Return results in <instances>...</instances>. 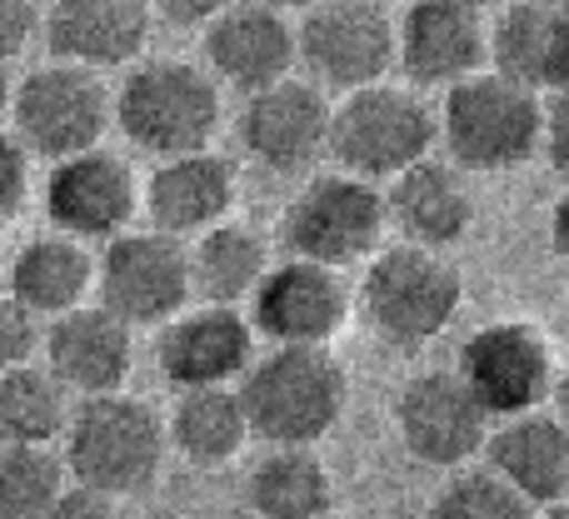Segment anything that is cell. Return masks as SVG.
<instances>
[{
    "label": "cell",
    "instance_id": "cell-1",
    "mask_svg": "<svg viewBox=\"0 0 569 519\" xmlns=\"http://www.w3.org/2000/svg\"><path fill=\"white\" fill-rule=\"evenodd\" d=\"M240 405L250 440L260 445H320L350 405V375L330 345H270L240 375Z\"/></svg>",
    "mask_w": 569,
    "mask_h": 519
},
{
    "label": "cell",
    "instance_id": "cell-2",
    "mask_svg": "<svg viewBox=\"0 0 569 519\" xmlns=\"http://www.w3.org/2000/svg\"><path fill=\"white\" fill-rule=\"evenodd\" d=\"M66 475L86 490H100L110 500H130V495L156 490L160 470H166V420L150 410L146 400L116 390L80 400L66 425Z\"/></svg>",
    "mask_w": 569,
    "mask_h": 519
},
{
    "label": "cell",
    "instance_id": "cell-3",
    "mask_svg": "<svg viewBox=\"0 0 569 519\" xmlns=\"http://www.w3.org/2000/svg\"><path fill=\"white\" fill-rule=\"evenodd\" d=\"M435 130L450 150V166L465 176H505L540 156L545 100L495 70H475L470 80L445 90Z\"/></svg>",
    "mask_w": 569,
    "mask_h": 519
},
{
    "label": "cell",
    "instance_id": "cell-4",
    "mask_svg": "<svg viewBox=\"0 0 569 519\" xmlns=\"http://www.w3.org/2000/svg\"><path fill=\"white\" fill-rule=\"evenodd\" d=\"M110 120L146 156H190L206 150L220 130V86L196 60H140L110 96Z\"/></svg>",
    "mask_w": 569,
    "mask_h": 519
},
{
    "label": "cell",
    "instance_id": "cell-5",
    "mask_svg": "<svg viewBox=\"0 0 569 519\" xmlns=\"http://www.w3.org/2000/svg\"><path fill=\"white\" fill-rule=\"evenodd\" d=\"M465 305V280L445 250L380 246L365 260L360 310L390 350H425L455 325Z\"/></svg>",
    "mask_w": 569,
    "mask_h": 519
},
{
    "label": "cell",
    "instance_id": "cell-6",
    "mask_svg": "<svg viewBox=\"0 0 569 519\" xmlns=\"http://www.w3.org/2000/svg\"><path fill=\"white\" fill-rule=\"evenodd\" d=\"M440 130H435V110L425 106L415 90L405 86H365L340 96L330 106V146L325 156L340 160L345 176L355 180H395L410 166H420L435 150Z\"/></svg>",
    "mask_w": 569,
    "mask_h": 519
},
{
    "label": "cell",
    "instance_id": "cell-7",
    "mask_svg": "<svg viewBox=\"0 0 569 519\" xmlns=\"http://www.w3.org/2000/svg\"><path fill=\"white\" fill-rule=\"evenodd\" d=\"M385 190L370 180H355L345 170L330 176H310L290 196L280 216V240L295 260H315L330 270H350L365 265L385 246Z\"/></svg>",
    "mask_w": 569,
    "mask_h": 519
},
{
    "label": "cell",
    "instance_id": "cell-8",
    "mask_svg": "<svg viewBox=\"0 0 569 519\" xmlns=\"http://www.w3.org/2000/svg\"><path fill=\"white\" fill-rule=\"evenodd\" d=\"M10 120L26 156L66 160L96 150L110 130V90L96 70L50 60L36 66L20 86H10Z\"/></svg>",
    "mask_w": 569,
    "mask_h": 519
},
{
    "label": "cell",
    "instance_id": "cell-9",
    "mask_svg": "<svg viewBox=\"0 0 569 519\" xmlns=\"http://www.w3.org/2000/svg\"><path fill=\"white\" fill-rule=\"evenodd\" d=\"M295 66L320 90L380 86L395 66V20L380 0H320L295 26Z\"/></svg>",
    "mask_w": 569,
    "mask_h": 519
},
{
    "label": "cell",
    "instance_id": "cell-10",
    "mask_svg": "<svg viewBox=\"0 0 569 519\" xmlns=\"http://www.w3.org/2000/svg\"><path fill=\"white\" fill-rule=\"evenodd\" d=\"M190 295V250L166 230H120L96 260V305H106L130 330L176 320Z\"/></svg>",
    "mask_w": 569,
    "mask_h": 519
},
{
    "label": "cell",
    "instance_id": "cell-11",
    "mask_svg": "<svg viewBox=\"0 0 569 519\" xmlns=\"http://www.w3.org/2000/svg\"><path fill=\"white\" fill-rule=\"evenodd\" d=\"M455 375L490 420H510V415L545 410L560 360H555V345L540 325L490 320L460 345V370Z\"/></svg>",
    "mask_w": 569,
    "mask_h": 519
},
{
    "label": "cell",
    "instance_id": "cell-12",
    "mask_svg": "<svg viewBox=\"0 0 569 519\" xmlns=\"http://www.w3.org/2000/svg\"><path fill=\"white\" fill-rule=\"evenodd\" d=\"M395 430L415 465L465 470L470 460H480L495 420L480 410V400L465 390L455 370H425L395 400Z\"/></svg>",
    "mask_w": 569,
    "mask_h": 519
},
{
    "label": "cell",
    "instance_id": "cell-13",
    "mask_svg": "<svg viewBox=\"0 0 569 519\" xmlns=\"http://www.w3.org/2000/svg\"><path fill=\"white\" fill-rule=\"evenodd\" d=\"M250 330L266 335L270 345H330L350 325L355 295L345 270L315 260H280L260 275L250 295Z\"/></svg>",
    "mask_w": 569,
    "mask_h": 519
},
{
    "label": "cell",
    "instance_id": "cell-14",
    "mask_svg": "<svg viewBox=\"0 0 569 519\" xmlns=\"http://www.w3.org/2000/svg\"><path fill=\"white\" fill-rule=\"evenodd\" d=\"M40 200H46L50 230L90 246V240H116L120 230H130V220L140 216V180L116 150L96 146L56 160Z\"/></svg>",
    "mask_w": 569,
    "mask_h": 519
},
{
    "label": "cell",
    "instance_id": "cell-15",
    "mask_svg": "<svg viewBox=\"0 0 569 519\" xmlns=\"http://www.w3.org/2000/svg\"><path fill=\"white\" fill-rule=\"evenodd\" d=\"M236 136L256 166L276 170V176H310L330 146V100L310 80L284 76L246 96Z\"/></svg>",
    "mask_w": 569,
    "mask_h": 519
},
{
    "label": "cell",
    "instance_id": "cell-16",
    "mask_svg": "<svg viewBox=\"0 0 569 519\" xmlns=\"http://www.w3.org/2000/svg\"><path fill=\"white\" fill-rule=\"evenodd\" d=\"M490 60V26L470 0H410L395 20V66L415 86H460Z\"/></svg>",
    "mask_w": 569,
    "mask_h": 519
},
{
    "label": "cell",
    "instance_id": "cell-17",
    "mask_svg": "<svg viewBox=\"0 0 569 519\" xmlns=\"http://www.w3.org/2000/svg\"><path fill=\"white\" fill-rule=\"evenodd\" d=\"M256 360V330L236 305H186L160 325L156 365L176 390L236 385Z\"/></svg>",
    "mask_w": 569,
    "mask_h": 519
},
{
    "label": "cell",
    "instance_id": "cell-18",
    "mask_svg": "<svg viewBox=\"0 0 569 519\" xmlns=\"http://www.w3.org/2000/svg\"><path fill=\"white\" fill-rule=\"evenodd\" d=\"M40 350H46V370L76 400H96V395L126 390L130 365H136V330L116 320L106 305H76L46 320Z\"/></svg>",
    "mask_w": 569,
    "mask_h": 519
},
{
    "label": "cell",
    "instance_id": "cell-19",
    "mask_svg": "<svg viewBox=\"0 0 569 519\" xmlns=\"http://www.w3.org/2000/svg\"><path fill=\"white\" fill-rule=\"evenodd\" d=\"M240 200V166L220 150H190L156 166V176L140 190V206L150 216V230H166L176 240H196L210 226L230 220Z\"/></svg>",
    "mask_w": 569,
    "mask_h": 519
},
{
    "label": "cell",
    "instance_id": "cell-20",
    "mask_svg": "<svg viewBox=\"0 0 569 519\" xmlns=\"http://www.w3.org/2000/svg\"><path fill=\"white\" fill-rule=\"evenodd\" d=\"M206 70L240 96L276 86L295 70V26L266 0H236L206 26Z\"/></svg>",
    "mask_w": 569,
    "mask_h": 519
},
{
    "label": "cell",
    "instance_id": "cell-21",
    "mask_svg": "<svg viewBox=\"0 0 569 519\" xmlns=\"http://www.w3.org/2000/svg\"><path fill=\"white\" fill-rule=\"evenodd\" d=\"M40 30L56 60L100 76V70L140 60L150 40V6L146 0H50Z\"/></svg>",
    "mask_w": 569,
    "mask_h": 519
},
{
    "label": "cell",
    "instance_id": "cell-22",
    "mask_svg": "<svg viewBox=\"0 0 569 519\" xmlns=\"http://www.w3.org/2000/svg\"><path fill=\"white\" fill-rule=\"evenodd\" d=\"M385 216L390 230H400L405 246L420 250H450L470 236L475 226V196L465 186V170L450 160L425 156L385 190Z\"/></svg>",
    "mask_w": 569,
    "mask_h": 519
},
{
    "label": "cell",
    "instance_id": "cell-23",
    "mask_svg": "<svg viewBox=\"0 0 569 519\" xmlns=\"http://www.w3.org/2000/svg\"><path fill=\"white\" fill-rule=\"evenodd\" d=\"M490 66L530 96H555L569 86V10L560 0L505 6L490 26Z\"/></svg>",
    "mask_w": 569,
    "mask_h": 519
},
{
    "label": "cell",
    "instance_id": "cell-24",
    "mask_svg": "<svg viewBox=\"0 0 569 519\" xmlns=\"http://www.w3.org/2000/svg\"><path fill=\"white\" fill-rule=\"evenodd\" d=\"M485 465L510 485L515 495L540 510V505L569 500V430L550 410L510 415L495 420L490 440H485Z\"/></svg>",
    "mask_w": 569,
    "mask_h": 519
},
{
    "label": "cell",
    "instance_id": "cell-25",
    "mask_svg": "<svg viewBox=\"0 0 569 519\" xmlns=\"http://www.w3.org/2000/svg\"><path fill=\"white\" fill-rule=\"evenodd\" d=\"M6 285H10V300H20L36 320H56V315L90 300V290H96V256L80 240L50 230V236H36L16 250Z\"/></svg>",
    "mask_w": 569,
    "mask_h": 519
},
{
    "label": "cell",
    "instance_id": "cell-26",
    "mask_svg": "<svg viewBox=\"0 0 569 519\" xmlns=\"http://www.w3.org/2000/svg\"><path fill=\"white\" fill-rule=\"evenodd\" d=\"M256 519H325L335 505V475L315 445H270L246 475Z\"/></svg>",
    "mask_w": 569,
    "mask_h": 519
},
{
    "label": "cell",
    "instance_id": "cell-27",
    "mask_svg": "<svg viewBox=\"0 0 569 519\" xmlns=\"http://www.w3.org/2000/svg\"><path fill=\"white\" fill-rule=\"evenodd\" d=\"M166 440L196 470H220L250 445V420L236 385H206V390H180L176 410L166 420Z\"/></svg>",
    "mask_w": 569,
    "mask_h": 519
},
{
    "label": "cell",
    "instance_id": "cell-28",
    "mask_svg": "<svg viewBox=\"0 0 569 519\" xmlns=\"http://www.w3.org/2000/svg\"><path fill=\"white\" fill-rule=\"evenodd\" d=\"M190 295L200 305H246L256 295L260 275L270 270L266 240L250 226H236V220H220L206 236L190 240Z\"/></svg>",
    "mask_w": 569,
    "mask_h": 519
},
{
    "label": "cell",
    "instance_id": "cell-29",
    "mask_svg": "<svg viewBox=\"0 0 569 519\" xmlns=\"http://www.w3.org/2000/svg\"><path fill=\"white\" fill-rule=\"evenodd\" d=\"M70 410V390L46 365L30 360L0 375V445H56Z\"/></svg>",
    "mask_w": 569,
    "mask_h": 519
},
{
    "label": "cell",
    "instance_id": "cell-30",
    "mask_svg": "<svg viewBox=\"0 0 569 519\" xmlns=\"http://www.w3.org/2000/svg\"><path fill=\"white\" fill-rule=\"evenodd\" d=\"M66 490V460L50 445H0V519H46Z\"/></svg>",
    "mask_w": 569,
    "mask_h": 519
},
{
    "label": "cell",
    "instance_id": "cell-31",
    "mask_svg": "<svg viewBox=\"0 0 569 519\" xmlns=\"http://www.w3.org/2000/svg\"><path fill=\"white\" fill-rule=\"evenodd\" d=\"M430 519H535V505L515 495L490 465H465L450 470L430 500Z\"/></svg>",
    "mask_w": 569,
    "mask_h": 519
},
{
    "label": "cell",
    "instance_id": "cell-32",
    "mask_svg": "<svg viewBox=\"0 0 569 519\" xmlns=\"http://www.w3.org/2000/svg\"><path fill=\"white\" fill-rule=\"evenodd\" d=\"M40 320L26 310L20 300H10V295H0V375L16 370V365H30L40 350Z\"/></svg>",
    "mask_w": 569,
    "mask_h": 519
},
{
    "label": "cell",
    "instance_id": "cell-33",
    "mask_svg": "<svg viewBox=\"0 0 569 519\" xmlns=\"http://www.w3.org/2000/svg\"><path fill=\"white\" fill-rule=\"evenodd\" d=\"M26 196H30V156L16 136L0 130V226L20 216Z\"/></svg>",
    "mask_w": 569,
    "mask_h": 519
},
{
    "label": "cell",
    "instance_id": "cell-34",
    "mask_svg": "<svg viewBox=\"0 0 569 519\" xmlns=\"http://www.w3.org/2000/svg\"><path fill=\"white\" fill-rule=\"evenodd\" d=\"M36 30H40L36 0H0V66L16 60L36 40Z\"/></svg>",
    "mask_w": 569,
    "mask_h": 519
},
{
    "label": "cell",
    "instance_id": "cell-35",
    "mask_svg": "<svg viewBox=\"0 0 569 519\" xmlns=\"http://www.w3.org/2000/svg\"><path fill=\"white\" fill-rule=\"evenodd\" d=\"M46 519H126V515H120V500H110V495L86 490V485L70 480L66 490L56 495V505L46 510Z\"/></svg>",
    "mask_w": 569,
    "mask_h": 519
},
{
    "label": "cell",
    "instance_id": "cell-36",
    "mask_svg": "<svg viewBox=\"0 0 569 519\" xmlns=\"http://www.w3.org/2000/svg\"><path fill=\"white\" fill-rule=\"evenodd\" d=\"M540 150L550 156V166L569 176V86H560L545 106V136H540Z\"/></svg>",
    "mask_w": 569,
    "mask_h": 519
},
{
    "label": "cell",
    "instance_id": "cell-37",
    "mask_svg": "<svg viewBox=\"0 0 569 519\" xmlns=\"http://www.w3.org/2000/svg\"><path fill=\"white\" fill-rule=\"evenodd\" d=\"M156 16H166L170 26H210L220 10H230L236 0H146Z\"/></svg>",
    "mask_w": 569,
    "mask_h": 519
},
{
    "label": "cell",
    "instance_id": "cell-38",
    "mask_svg": "<svg viewBox=\"0 0 569 519\" xmlns=\"http://www.w3.org/2000/svg\"><path fill=\"white\" fill-rule=\"evenodd\" d=\"M550 246H555V256L569 260V190L555 200V210H550Z\"/></svg>",
    "mask_w": 569,
    "mask_h": 519
},
{
    "label": "cell",
    "instance_id": "cell-39",
    "mask_svg": "<svg viewBox=\"0 0 569 519\" xmlns=\"http://www.w3.org/2000/svg\"><path fill=\"white\" fill-rule=\"evenodd\" d=\"M545 405H550V415L569 430V370L555 375V390H550V400H545Z\"/></svg>",
    "mask_w": 569,
    "mask_h": 519
},
{
    "label": "cell",
    "instance_id": "cell-40",
    "mask_svg": "<svg viewBox=\"0 0 569 519\" xmlns=\"http://www.w3.org/2000/svg\"><path fill=\"white\" fill-rule=\"evenodd\" d=\"M535 519H569V500H555V505H540Z\"/></svg>",
    "mask_w": 569,
    "mask_h": 519
},
{
    "label": "cell",
    "instance_id": "cell-41",
    "mask_svg": "<svg viewBox=\"0 0 569 519\" xmlns=\"http://www.w3.org/2000/svg\"><path fill=\"white\" fill-rule=\"evenodd\" d=\"M10 116V76H6V66H0V120Z\"/></svg>",
    "mask_w": 569,
    "mask_h": 519
},
{
    "label": "cell",
    "instance_id": "cell-42",
    "mask_svg": "<svg viewBox=\"0 0 569 519\" xmlns=\"http://www.w3.org/2000/svg\"><path fill=\"white\" fill-rule=\"evenodd\" d=\"M266 6H276V10H300V16H305V10L320 6V0H266Z\"/></svg>",
    "mask_w": 569,
    "mask_h": 519
},
{
    "label": "cell",
    "instance_id": "cell-43",
    "mask_svg": "<svg viewBox=\"0 0 569 519\" xmlns=\"http://www.w3.org/2000/svg\"><path fill=\"white\" fill-rule=\"evenodd\" d=\"M475 10H505V6H515V0H470Z\"/></svg>",
    "mask_w": 569,
    "mask_h": 519
},
{
    "label": "cell",
    "instance_id": "cell-44",
    "mask_svg": "<svg viewBox=\"0 0 569 519\" xmlns=\"http://www.w3.org/2000/svg\"><path fill=\"white\" fill-rule=\"evenodd\" d=\"M560 6H565V10H569V0H560Z\"/></svg>",
    "mask_w": 569,
    "mask_h": 519
},
{
    "label": "cell",
    "instance_id": "cell-45",
    "mask_svg": "<svg viewBox=\"0 0 569 519\" xmlns=\"http://www.w3.org/2000/svg\"><path fill=\"white\" fill-rule=\"evenodd\" d=\"M405 6H410V0H405Z\"/></svg>",
    "mask_w": 569,
    "mask_h": 519
},
{
    "label": "cell",
    "instance_id": "cell-46",
    "mask_svg": "<svg viewBox=\"0 0 569 519\" xmlns=\"http://www.w3.org/2000/svg\"><path fill=\"white\" fill-rule=\"evenodd\" d=\"M0 275H6V270H0Z\"/></svg>",
    "mask_w": 569,
    "mask_h": 519
}]
</instances>
